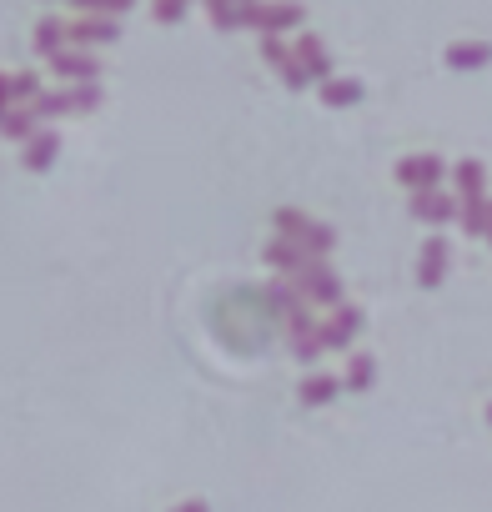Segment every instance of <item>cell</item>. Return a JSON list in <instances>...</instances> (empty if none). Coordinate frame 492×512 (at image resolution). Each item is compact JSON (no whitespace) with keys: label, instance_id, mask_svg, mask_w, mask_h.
Listing matches in <instances>:
<instances>
[{"label":"cell","instance_id":"obj_30","mask_svg":"<svg viewBox=\"0 0 492 512\" xmlns=\"http://www.w3.org/2000/svg\"><path fill=\"white\" fill-rule=\"evenodd\" d=\"M171 512H211V507H206V502H201V497H186V502H176V507H171Z\"/></svg>","mask_w":492,"mask_h":512},{"label":"cell","instance_id":"obj_21","mask_svg":"<svg viewBox=\"0 0 492 512\" xmlns=\"http://www.w3.org/2000/svg\"><path fill=\"white\" fill-rule=\"evenodd\" d=\"M36 131H41V121H36L31 106H11L6 116H0V136H11V141H31Z\"/></svg>","mask_w":492,"mask_h":512},{"label":"cell","instance_id":"obj_32","mask_svg":"<svg viewBox=\"0 0 492 512\" xmlns=\"http://www.w3.org/2000/svg\"><path fill=\"white\" fill-rule=\"evenodd\" d=\"M487 241H492V216H487Z\"/></svg>","mask_w":492,"mask_h":512},{"label":"cell","instance_id":"obj_19","mask_svg":"<svg viewBox=\"0 0 492 512\" xmlns=\"http://www.w3.org/2000/svg\"><path fill=\"white\" fill-rule=\"evenodd\" d=\"M452 71H482L487 61H492V46L487 41H457V46H447V56H442Z\"/></svg>","mask_w":492,"mask_h":512},{"label":"cell","instance_id":"obj_16","mask_svg":"<svg viewBox=\"0 0 492 512\" xmlns=\"http://www.w3.org/2000/svg\"><path fill=\"white\" fill-rule=\"evenodd\" d=\"M317 96H322V106L347 111V106H357V101L367 96V86H362L357 76H332V81H322V86H317Z\"/></svg>","mask_w":492,"mask_h":512},{"label":"cell","instance_id":"obj_24","mask_svg":"<svg viewBox=\"0 0 492 512\" xmlns=\"http://www.w3.org/2000/svg\"><path fill=\"white\" fill-rule=\"evenodd\" d=\"M372 382H377V357L357 352V357L347 362V377H342V387H352V392H367Z\"/></svg>","mask_w":492,"mask_h":512},{"label":"cell","instance_id":"obj_10","mask_svg":"<svg viewBox=\"0 0 492 512\" xmlns=\"http://www.w3.org/2000/svg\"><path fill=\"white\" fill-rule=\"evenodd\" d=\"M262 61H267V66H272V71H277V76L292 86V91H307V86H312V76L302 71L297 51H292L282 36H262Z\"/></svg>","mask_w":492,"mask_h":512},{"label":"cell","instance_id":"obj_13","mask_svg":"<svg viewBox=\"0 0 492 512\" xmlns=\"http://www.w3.org/2000/svg\"><path fill=\"white\" fill-rule=\"evenodd\" d=\"M292 51H297V61H302V71L322 86V81H332L337 71H332V51H327V41L317 36V31H302L297 41H292Z\"/></svg>","mask_w":492,"mask_h":512},{"label":"cell","instance_id":"obj_28","mask_svg":"<svg viewBox=\"0 0 492 512\" xmlns=\"http://www.w3.org/2000/svg\"><path fill=\"white\" fill-rule=\"evenodd\" d=\"M186 6H191V0H151V16L176 26V21H186Z\"/></svg>","mask_w":492,"mask_h":512},{"label":"cell","instance_id":"obj_25","mask_svg":"<svg viewBox=\"0 0 492 512\" xmlns=\"http://www.w3.org/2000/svg\"><path fill=\"white\" fill-rule=\"evenodd\" d=\"M201 6L216 31H241V6H231V0H201Z\"/></svg>","mask_w":492,"mask_h":512},{"label":"cell","instance_id":"obj_11","mask_svg":"<svg viewBox=\"0 0 492 512\" xmlns=\"http://www.w3.org/2000/svg\"><path fill=\"white\" fill-rule=\"evenodd\" d=\"M46 66H51V76H56V81H66V86L101 81V56H91V51H76V46H66V51H61V56H51Z\"/></svg>","mask_w":492,"mask_h":512},{"label":"cell","instance_id":"obj_20","mask_svg":"<svg viewBox=\"0 0 492 512\" xmlns=\"http://www.w3.org/2000/svg\"><path fill=\"white\" fill-rule=\"evenodd\" d=\"M337 392H342V382H337V377H327V372H307V377H302V387H297L302 407H327Z\"/></svg>","mask_w":492,"mask_h":512},{"label":"cell","instance_id":"obj_7","mask_svg":"<svg viewBox=\"0 0 492 512\" xmlns=\"http://www.w3.org/2000/svg\"><path fill=\"white\" fill-rule=\"evenodd\" d=\"M362 327H367L362 307L342 302L337 312H327V317H322V352H347V347L362 337Z\"/></svg>","mask_w":492,"mask_h":512},{"label":"cell","instance_id":"obj_2","mask_svg":"<svg viewBox=\"0 0 492 512\" xmlns=\"http://www.w3.org/2000/svg\"><path fill=\"white\" fill-rule=\"evenodd\" d=\"M307 21V6L297 0H252L241 6V31H257V36H282V31H297Z\"/></svg>","mask_w":492,"mask_h":512},{"label":"cell","instance_id":"obj_26","mask_svg":"<svg viewBox=\"0 0 492 512\" xmlns=\"http://www.w3.org/2000/svg\"><path fill=\"white\" fill-rule=\"evenodd\" d=\"M71 6H76V16H126L131 6H136V0H71Z\"/></svg>","mask_w":492,"mask_h":512},{"label":"cell","instance_id":"obj_4","mask_svg":"<svg viewBox=\"0 0 492 512\" xmlns=\"http://www.w3.org/2000/svg\"><path fill=\"white\" fill-rule=\"evenodd\" d=\"M292 287L302 292V302H307V307H327V312H337V307H342V277H337L327 262H312Z\"/></svg>","mask_w":492,"mask_h":512},{"label":"cell","instance_id":"obj_33","mask_svg":"<svg viewBox=\"0 0 492 512\" xmlns=\"http://www.w3.org/2000/svg\"><path fill=\"white\" fill-rule=\"evenodd\" d=\"M487 422H492V402H487Z\"/></svg>","mask_w":492,"mask_h":512},{"label":"cell","instance_id":"obj_3","mask_svg":"<svg viewBox=\"0 0 492 512\" xmlns=\"http://www.w3.org/2000/svg\"><path fill=\"white\" fill-rule=\"evenodd\" d=\"M101 101H106V91H101L96 81H86V86H51V91H41V96L31 101V111H36V121H56V116L96 111Z\"/></svg>","mask_w":492,"mask_h":512},{"label":"cell","instance_id":"obj_27","mask_svg":"<svg viewBox=\"0 0 492 512\" xmlns=\"http://www.w3.org/2000/svg\"><path fill=\"white\" fill-rule=\"evenodd\" d=\"M41 91H46V86H41V76H36V71H16V76H11V101L31 106Z\"/></svg>","mask_w":492,"mask_h":512},{"label":"cell","instance_id":"obj_5","mask_svg":"<svg viewBox=\"0 0 492 512\" xmlns=\"http://www.w3.org/2000/svg\"><path fill=\"white\" fill-rule=\"evenodd\" d=\"M392 176H397V186H407V191H432V186H442L447 166H442V156H432V151H412V156H402V161L392 166Z\"/></svg>","mask_w":492,"mask_h":512},{"label":"cell","instance_id":"obj_29","mask_svg":"<svg viewBox=\"0 0 492 512\" xmlns=\"http://www.w3.org/2000/svg\"><path fill=\"white\" fill-rule=\"evenodd\" d=\"M11 106H16V101H11V76H6V71H0V116H6Z\"/></svg>","mask_w":492,"mask_h":512},{"label":"cell","instance_id":"obj_22","mask_svg":"<svg viewBox=\"0 0 492 512\" xmlns=\"http://www.w3.org/2000/svg\"><path fill=\"white\" fill-rule=\"evenodd\" d=\"M487 216H492V196H467L462 211H457V221H462L467 236H487Z\"/></svg>","mask_w":492,"mask_h":512},{"label":"cell","instance_id":"obj_9","mask_svg":"<svg viewBox=\"0 0 492 512\" xmlns=\"http://www.w3.org/2000/svg\"><path fill=\"white\" fill-rule=\"evenodd\" d=\"M447 267H452V241L447 236H427L422 251H417V287L422 292H437L442 277H447Z\"/></svg>","mask_w":492,"mask_h":512},{"label":"cell","instance_id":"obj_6","mask_svg":"<svg viewBox=\"0 0 492 512\" xmlns=\"http://www.w3.org/2000/svg\"><path fill=\"white\" fill-rule=\"evenodd\" d=\"M282 327H287V347H292L297 362H317L322 357V322L312 317V307H297L292 317H282Z\"/></svg>","mask_w":492,"mask_h":512},{"label":"cell","instance_id":"obj_15","mask_svg":"<svg viewBox=\"0 0 492 512\" xmlns=\"http://www.w3.org/2000/svg\"><path fill=\"white\" fill-rule=\"evenodd\" d=\"M56 156H61V131L41 126V131L26 141V156H21V166H26V171H51V166H56Z\"/></svg>","mask_w":492,"mask_h":512},{"label":"cell","instance_id":"obj_1","mask_svg":"<svg viewBox=\"0 0 492 512\" xmlns=\"http://www.w3.org/2000/svg\"><path fill=\"white\" fill-rule=\"evenodd\" d=\"M272 226H277V236L307 246L312 256H322V262H327V251L337 246V231H332L327 221H312L302 206H277V211H272Z\"/></svg>","mask_w":492,"mask_h":512},{"label":"cell","instance_id":"obj_17","mask_svg":"<svg viewBox=\"0 0 492 512\" xmlns=\"http://www.w3.org/2000/svg\"><path fill=\"white\" fill-rule=\"evenodd\" d=\"M31 46H36V56H46V61L61 56V51L71 46V41H66V21H61V16H41L36 31H31Z\"/></svg>","mask_w":492,"mask_h":512},{"label":"cell","instance_id":"obj_12","mask_svg":"<svg viewBox=\"0 0 492 512\" xmlns=\"http://www.w3.org/2000/svg\"><path fill=\"white\" fill-rule=\"evenodd\" d=\"M121 36V21H111V16H76V21H66V41L76 46V51H86V46H111Z\"/></svg>","mask_w":492,"mask_h":512},{"label":"cell","instance_id":"obj_31","mask_svg":"<svg viewBox=\"0 0 492 512\" xmlns=\"http://www.w3.org/2000/svg\"><path fill=\"white\" fill-rule=\"evenodd\" d=\"M231 6H252V0H231Z\"/></svg>","mask_w":492,"mask_h":512},{"label":"cell","instance_id":"obj_23","mask_svg":"<svg viewBox=\"0 0 492 512\" xmlns=\"http://www.w3.org/2000/svg\"><path fill=\"white\" fill-rule=\"evenodd\" d=\"M267 307H272L277 317H292V312L307 307V302H302V292H297L287 277H277V282H267Z\"/></svg>","mask_w":492,"mask_h":512},{"label":"cell","instance_id":"obj_18","mask_svg":"<svg viewBox=\"0 0 492 512\" xmlns=\"http://www.w3.org/2000/svg\"><path fill=\"white\" fill-rule=\"evenodd\" d=\"M452 186H457V201H467V196H487V166L472 161V156H462V161L452 166Z\"/></svg>","mask_w":492,"mask_h":512},{"label":"cell","instance_id":"obj_14","mask_svg":"<svg viewBox=\"0 0 492 512\" xmlns=\"http://www.w3.org/2000/svg\"><path fill=\"white\" fill-rule=\"evenodd\" d=\"M457 211H462V201H457L452 191H442V186H432V191H412V216L427 221V226H447Z\"/></svg>","mask_w":492,"mask_h":512},{"label":"cell","instance_id":"obj_8","mask_svg":"<svg viewBox=\"0 0 492 512\" xmlns=\"http://www.w3.org/2000/svg\"><path fill=\"white\" fill-rule=\"evenodd\" d=\"M262 256H267V267H272L277 277H287V282H297L312 262H322V256H312L307 246H297V241H287V236H272V241L262 246Z\"/></svg>","mask_w":492,"mask_h":512}]
</instances>
